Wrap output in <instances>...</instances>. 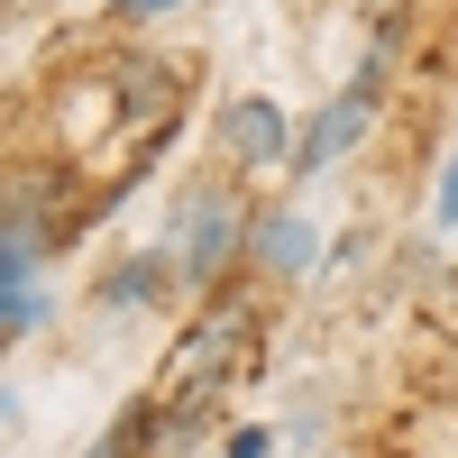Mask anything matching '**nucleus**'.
Wrapping results in <instances>:
<instances>
[{"label": "nucleus", "mask_w": 458, "mask_h": 458, "mask_svg": "<svg viewBox=\"0 0 458 458\" xmlns=\"http://www.w3.org/2000/svg\"><path fill=\"white\" fill-rule=\"evenodd\" d=\"M248 239H257L248 193H239L229 174H202V183H183V193H174L157 257L174 266V284H202V293H211V276H229V266L248 257Z\"/></svg>", "instance_id": "nucleus-1"}, {"label": "nucleus", "mask_w": 458, "mask_h": 458, "mask_svg": "<svg viewBox=\"0 0 458 458\" xmlns=\"http://www.w3.org/2000/svg\"><path fill=\"white\" fill-rule=\"evenodd\" d=\"M211 129H220V157L239 174H266V165H284V147H302L293 120H284V101H257V92H239Z\"/></svg>", "instance_id": "nucleus-2"}, {"label": "nucleus", "mask_w": 458, "mask_h": 458, "mask_svg": "<svg viewBox=\"0 0 458 458\" xmlns=\"http://www.w3.org/2000/svg\"><path fill=\"white\" fill-rule=\"evenodd\" d=\"M367 120H376V64H367L339 101H321V120L302 129V147H293V174H302V183H312V174H330V165L367 138Z\"/></svg>", "instance_id": "nucleus-3"}, {"label": "nucleus", "mask_w": 458, "mask_h": 458, "mask_svg": "<svg viewBox=\"0 0 458 458\" xmlns=\"http://www.w3.org/2000/svg\"><path fill=\"white\" fill-rule=\"evenodd\" d=\"M248 266H257V276H312V220H302V211H257Z\"/></svg>", "instance_id": "nucleus-4"}, {"label": "nucleus", "mask_w": 458, "mask_h": 458, "mask_svg": "<svg viewBox=\"0 0 458 458\" xmlns=\"http://www.w3.org/2000/svg\"><path fill=\"white\" fill-rule=\"evenodd\" d=\"M165 284H174V266H165V257H120V266L101 276L92 312H101V321H120V312H147V302H157Z\"/></svg>", "instance_id": "nucleus-5"}, {"label": "nucleus", "mask_w": 458, "mask_h": 458, "mask_svg": "<svg viewBox=\"0 0 458 458\" xmlns=\"http://www.w3.org/2000/svg\"><path fill=\"white\" fill-rule=\"evenodd\" d=\"M92 458H157V403H129L110 440H92Z\"/></svg>", "instance_id": "nucleus-6"}, {"label": "nucleus", "mask_w": 458, "mask_h": 458, "mask_svg": "<svg viewBox=\"0 0 458 458\" xmlns=\"http://www.w3.org/2000/svg\"><path fill=\"white\" fill-rule=\"evenodd\" d=\"M431 220H440V229H458V157H449V174H440V202H431Z\"/></svg>", "instance_id": "nucleus-7"}, {"label": "nucleus", "mask_w": 458, "mask_h": 458, "mask_svg": "<svg viewBox=\"0 0 458 458\" xmlns=\"http://www.w3.org/2000/svg\"><path fill=\"white\" fill-rule=\"evenodd\" d=\"M120 19H165V10H183V0H110Z\"/></svg>", "instance_id": "nucleus-8"}]
</instances>
